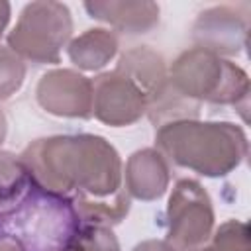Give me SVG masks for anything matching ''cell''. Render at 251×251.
<instances>
[{"mask_svg": "<svg viewBox=\"0 0 251 251\" xmlns=\"http://www.w3.org/2000/svg\"><path fill=\"white\" fill-rule=\"evenodd\" d=\"M33 186L69 198L82 224L110 227L129 212L118 151L100 135H53L20 155Z\"/></svg>", "mask_w": 251, "mask_h": 251, "instance_id": "cell-1", "label": "cell"}, {"mask_svg": "<svg viewBox=\"0 0 251 251\" xmlns=\"http://www.w3.org/2000/svg\"><path fill=\"white\" fill-rule=\"evenodd\" d=\"M155 141L161 155L204 176H224L247 157V137L229 122H171L157 129Z\"/></svg>", "mask_w": 251, "mask_h": 251, "instance_id": "cell-2", "label": "cell"}, {"mask_svg": "<svg viewBox=\"0 0 251 251\" xmlns=\"http://www.w3.org/2000/svg\"><path fill=\"white\" fill-rule=\"evenodd\" d=\"M167 76L169 82L190 100L231 104L235 108L241 104L243 114L247 110L249 78L245 71L208 49L192 47L180 53Z\"/></svg>", "mask_w": 251, "mask_h": 251, "instance_id": "cell-3", "label": "cell"}, {"mask_svg": "<svg viewBox=\"0 0 251 251\" xmlns=\"http://www.w3.org/2000/svg\"><path fill=\"white\" fill-rule=\"evenodd\" d=\"M2 224L25 251H63L82 226L69 198L39 188H33L25 204Z\"/></svg>", "mask_w": 251, "mask_h": 251, "instance_id": "cell-4", "label": "cell"}, {"mask_svg": "<svg viewBox=\"0 0 251 251\" xmlns=\"http://www.w3.org/2000/svg\"><path fill=\"white\" fill-rule=\"evenodd\" d=\"M73 31L71 12L61 2L27 4L14 29L8 33V47L22 59L37 65L59 63L61 49Z\"/></svg>", "mask_w": 251, "mask_h": 251, "instance_id": "cell-5", "label": "cell"}, {"mask_svg": "<svg viewBox=\"0 0 251 251\" xmlns=\"http://www.w3.org/2000/svg\"><path fill=\"white\" fill-rule=\"evenodd\" d=\"M214 229V210L208 192L192 178H180L167 206V243L175 251L204 245Z\"/></svg>", "mask_w": 251, "mask_h": 251, "instance_id": "cell-6", "label": "cell"}, {"mask_svg": "<svg viewBox=\"0 0 251 251\" xmlns=\"http://www.w3.org/2000/svg\"><path fill=\"white\" fill-rule=\"evenodd\" d=\"M92 82V114L112 127L137 122L147 110V96L122 73L112 71Z\"/></svg>", "mask_w": 251, "mask_h": 251, "instance_id": "cell-7", "label": "cell"}, {"mask_svg": "<svg viewBox=\"0 0 251 251\" xmlns=\"http://www.w3.org/2000/svg\"><path fill=\"white\" fill-rule=\"evenodd\" d=\"M35 96L49 114L80 120L92 116V82L71 69L45 73L37 82Z\"/></svg>", "mask_w": 251, "mask_h": 251, "instance_id": "cell-8", "label": "cell"}, {"mask_svg": "<svg viewBox=\"0 0 251 251\" xmlns=\"http://www.w3.org/2000/svg\"><path fill=\"white\" fill-rule=\"evenodd\" d=\"M249 18L241 8L216 6L200 14L194 24L196 47L216 55H237L247 45Z\"/></svg>", "mask_w": 251, "mask_h": 251, "instance_id": "cell-9", "label": "cell"}, {"mask_svg": "<svg viewBox=\"0 0 251 251\" xmlns=\"http://www.w3.org/2000/svg\"><path fill=\"white\" fill-rule=\"evenodd\" d=\"M169 184V167L165 155L157 149L135 151L126 165V192L137 200H157Z\"/></svg>", "mask_w": 251, "mask_h": 251, "instance_id": "cell-10", "label": "cell"}, {"mask_svg": "<svg viewBox=\"0 0 251 251\" xmlns=\"http://www.w3.org/2000/svg\"><path fill=\"white\" fill-rule=\"evenodd\" d=\"M84 8L122 33H145L159 22V6L153 2H86Z\"/></svg>", "mask_w": 251, "mask_h": 251, "instance_id": "cell-11", "label": "cell"}, {"mask_svg": "<svg viewBox=\"0 0 251 251\" xmlns=\"http://www.w3.org/2000/svg\"><path fill=\"white\" fill-rule=\"evenodd\" d=\"M33 180L22 157L0 151V222L14 216L33 192Z\"/></svg>", "mask_w": 251, "mask_h": 251, "instance_id": "cell-12", "label": "cell"}, {"mask_svg": "<svg viewBox=\"0 0 251 251\" xmlns=\"http://www.w3.org/2000/svg\"><path fill=\"white\" fill-rule=\"evenodd\" d=\"M116 71L127 76L147 98L167 80L163 57L149 47H135L126 51Z\"/></svg>", "mask_w": 251, "mask_h": 251, "instance_id": "cell-13", "label": "cell"}, {"mask_svg": "<svg viewBox=\"0 0 251 251\" xmlns=\"http://www.w3.org/2000/svg\"><path fill=\"white\" fill-rule=\"evenodd\" d=\"M118 53V39L108 29H86L71 41L69 59L84 71H98Z\"/></svg>", "mask_w": 251, "mask_h": 251, "instance_id": "cell-14", "label": "cell"}, {"mask_svg": "<svg viewBox=\"0 0 251 251\" xmlns=\"http://www.w3.org/2000/svg\"><path fill=\"white\" fill-rule=\"evenodd\" d=\"M149 120L155 124V127L171 124V122H180V120H196L200 112V102L186 98L180 94L171 82L169 76L167 80L147 98V110Z\"/></svg>", "mask_w": 251, "mask_h": 251, "instance_id": "cell-15", "label": "cell"}, {"mask_svg": "<svg viewBox=\"0 0 251 251\" xmlns=\"http://www.w3.org/2000/svg\"><path fill=\"white\" fill-rule=\"evenodd\" d=\"M212 241L192 251H249V227L245 222L227 220L212 235Z\"/></svg>", "mask_w": 251, "mask_h": 251, "instance_id": "cell-16", "label": "cell"}, {"mask_svg": "<svg viewBox=\"0 0 251 251\" xmlns=\"http://www.w3.org/2000/svg\"><path fill=\"white\" fill-rule=\"evenodd\" d=\"M63 251H120V243L110 227L82 224Z\"/></svg>", "mask_w": 251, "mask_h": 251, "instance_id": "cell-17", "label": "cell"}, {"mask_svg": "<svg viewBox=\"0 0 251 251\" xmlns=\"http://www.w3.org/2000/svg\"><path fill=\"white\" fill-rule=\"evenodd\" d=\"M24 76H25L24 61L10 47L0 45V100H6L16 90H20Z\"/></svg>", "mask_w": 251, "mask_h": 251, "instance_id": "cell-18", "label": "cell"}, {"mask_svg": "<svg viewBox=\"0 0 251 251\" xmlns=\"http://www.w3.org/2000/svg\"><path fill=\"white\" fill-rule=\"evenodd\" d=\"M0 251H25V249L12 233L0 227Z\"/></svg>", "mask_w": 251, "mask_h": 251, "instance_id": "cell-19", "label": "cell"}, {"mask_svg": "<svg viewBox=\"0 0 251 251\" xmlns=\"http://www.w3.org/2000/svg\"><path fill=\"white\" fill-rule=\"evenodd\" d=\"M131 251H175L167 241H159V239H147L137 243Z\"/></svg>", "mask_w": 251, "mask_h": 251, "instance_id": "cell-20", "label": "cell"}, {"mask_svg": "<svg viewBox=\"0 0 251 251\" xmlns=\"http://www.w3.org/2000/svg\"><path fill=\"white\" fill-rule=\"evenodd\" d=\"M8 20H10V4L0 0V37H2V31H4Z\"/></svg>", "mask_w": 251, "mask_h": 251, "instance_id": "cell-21", "label": "cell"}, {"mask_svg": "<svg viewBox=\"0 0 251 251\" xmlns=\"http://www.w3.org/2000/svg\"><path fill=\"white\" fill-rule=\"evenodd\" d=\"M6 129H8L6 116H4V112L0 110V145H2V141H4V137H6Z\"/></svg>", "mask_w": 251, "mask_h": 251, "instance_id": "cell-22", "label": "cell"}]
</instances>
